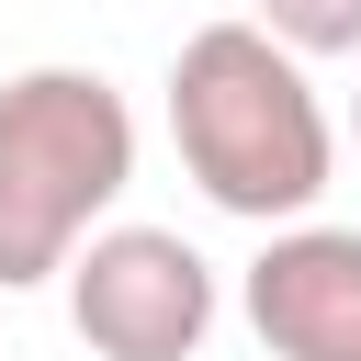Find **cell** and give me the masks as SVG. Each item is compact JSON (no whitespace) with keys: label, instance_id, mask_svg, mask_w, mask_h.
Wrapping results in <instances>:
<instances>
[{"label":"cell","instance_id":"1","mask_svg":"<svg viewBox=\"0 0 361 361\" xmlns=\"http://www.w3.org/2000/svg\"><path fill=\"white\" fill-rule=\"evenodd\" d=\"M169 147L203 180L214 214L271 226V237L305 226L327 169H338V135H327V102H316L305 56H282L259 23L180 34V56H169Z\"/></svg>","mask_w":361,"mask_h":361},{"label":"cell","instance_id":"2","mask_svg":"<svg viewBox=\"0 0 361 361\" xmlns=\"http://www.w3.org/2000/svg\"><path fill=\"white\" fill-rule=\"evenodd\" d=\"M124 180H135V113L102 68L0 79V293L68 282Z\"/></svg>","mask_w":361,"mask_h":361},{"label":"cell","instance_id":"3","mask_svg":"<svg viewBox=\"0 0 361 361\" xmlns=\"http://www.w3.org/2000/svg\"><path fill=\"white\" fill-rule=\"evenodd\" d=\"M68 327L102 361H192L214 338V259L180 226H102L68 259Z\"/></svg>","mask_w":361,"mask_h":361},{"label":"cell","instance_id":"4","mask_svg":"<svg viewBox=\"0 0 361 361\" xmlns=\"http://www.w3.org/2000/svg\"><path fill=\"white\" fill-rule=\"evenodd\" d=\"M248 327L271 361H361V226H282L248 259Z\"/></svg>","mask_w":361,"mask_h":361},{"label":"cell","instance_id":"5","mask_svg":"<svg viewBox=\"0 0 361 361\" xmlns=\"http://www.w3.org/2000/svg\"><path fill=\"white\" fill-rule=\"evenodd\" d=\"M259 34L282 56H361V0H259Z\"/></svg>","mask_w":361,"mask_h":361},{"label":"cell","instance_id":"6","mask_svg":"<svg viewBox=\"0 0 361 361\" xmlns=\"http://www.w3.org/2000/svg\"><path fill=\"white\" fill-rule=\"evenodd\" d=\"M350 135H361V102H350Z\"/></svg>","mask_w":361,"mask_h":361}]
</instances>
